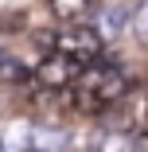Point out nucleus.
Masks as SVG:
<instances>
[{"instance_id":"f257e3e1","label":"nucleus","mask_w":148,"mask_h":152,"mask_svg":"<svg viewBox=\"0 0 148 152\" xmlns=\"http://www.w3.org/2000/svg\"><path fill=\"white\" fill-rule=\"evenodd\" d=\"M129 90H133L129 74H125L121 66L98 58V63L82 66L78 82L70 86V102H74L78 113H105V109H113L117 102H125Z\"/></svg>"},{"instance_id":"f03ea898","label":"nucleus","mask_w":148,"mask_h":152,"mask_svg":"<svg viewBox=\"0 0 148 152\" xmlns=\"http://www.w3.org/2000/svg\"><path fill=\"white\" fill-rule=\"evenodd\" d=\"M43 43H47L55 55L74 58L78 66H90V63L101 58V31L90 27V23H63V27H58L55 35H47Z\"/></svg>"},{"instance_id":"7ed1b4c3","label":"nucleus","mask_w":148,"mask_h":152,"mask_svg":"<svg viewBox=\"0 0 148 152\" xmlns=\"http://www.w3.org/2000/svg\"><path fill=\"white\" fill-rule=\"evenodd\" d=\"M4 144L12 152H63L66 133L55 125H20L12 137H4Z\"/></svg>"},{"instance_id":"20e7f679","label":"nucleus","mask_w":148,"mask_h":152,"mask_svg":"<svg viewBox=\"0 0 148 152\" xmlns=\"http://www.w3.org/2000/svg\"><path fill=\"white\" fill-rule=\"evenodd\" d=\"M78 74H82V66L74 63V58L47 51V58L31 70V82H35L39 90H51V94H58V90H70V86L78 82Z\"/></svg>"},{"instance_id":"39448f33","label":"nucleus","mask_w":148,"mask_h":152,"mask_svg":"<svg viewBox=\"0 0 148 152\" xmlns=\"http://www.w3.org/2000/svg\"><path fill=\"white\" fill-rule=\"evenodd\" d=\"M55 20H63V23H78L86 16V8H90V0H47Z\"/></svg>"},{"instance_id":"423d86ee","label":"nucleus","mask_w":148,"mask_h":152,"mask_svg":"<svg viewBox=\"0 0 148 152\" xmlns=\"http://www.w3.org/2000/svg\"><path fill=\"white\" fill-rule=\"evenodd\" d=\"M98 152H133V137L129 133H109V137H101Z\"/></svg>"},{"instance_id":"0eeeda50","label":"nucleus","mask_w":148,"mask_h":152,"mask_svg":"<svg viewBox=\"0 0 148 152\" xmlns=\"http://www.w3.org/2000/svg\"><path fill=\"white\" fill-rule=\"evenodd\" d=\"M0 78H8L12 86L23 82V78H31V70H27L23 63H16V58H0Z\"/></svg>"},{"instance_id":"6e6552de","label":"nucleus","mask_w":148,"mask_h":152,"mask_svg":"<svg viewBox=\"0 0 148 152\" xmlns=\"http://www.w3.org/2000/svg\"><path fill=\"white\" fill-rule=\"evenodd\" d=\"M133 31H136V39L148 47V0L136 8V16H133Z\"/></svg>"},{"instance_id":"1a4fd4ad","label":"nucleus","mask_w":148,"mask_h":152,"mask_svg":"<svg viewBox=\"0 0 148 152\" xmlns=\"http://www.w3.org/2000/svg\"><path fill=\"white\" fill-rule=\"evenodd\" d=\"M121 27H125V12L121 8H109L105 12V31H121Z\"/></svg>"},{"instance_id":"9d476101","label":"nucleus","mask_w":148,"mask_h":152,"mask_svg":"<svg viewBox=\"0 0 148 152\" xmlns=\"http://www.w3.org/2000/svg\"><path fill=\"white\" fill-rule=\"evenodd\" d=\"M133 152H148V133H140V137H133Z\"/></svg>"},{"instance_id":"9b49d317","label":"nucleus","mask_w":148,"mask_h":152,"mask_svg":"<svg viewBox=\"0 0 148 152\" xmlns=\"http://www.w3.org/2000/svg\"><path fill=\"white\" fill-rule=\"evenodd\" d=\"M0 152H12V148H8V144H4V137H0Z\"/></svg>"},{"instance_id":"f8f14e48","label":"nucleus","mask_w":148,"mask_h":152,"mask_svg":"<svg viewBox=\"0 0 148 152\" xmlns=\"http://www.w3.org/2000/svg\"><path fill=\"white\" fill-rule=\"evenodd\" d=\"M144 113H148V98H144Z\"/></svg>"},{"instance_id":"ddd939ff","label":"nucleus","mask_w":148,"mask_h":152,"mask_svg":"<svg viewBox=\"0 0 148 152\" xmlns=\"http://www.w3.org/2000/svg\"><path fill=\"white\" fill-rule=\"evenodd\" d=\"M0 58H4V51H0Z\"/></svg>"}]
</instances>
